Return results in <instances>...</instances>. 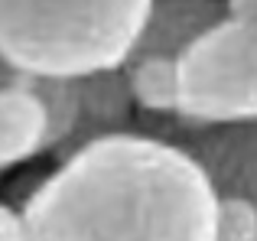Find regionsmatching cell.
Returning <instances> with one entry per match:
<instances>
[{
	"label": "cell",
	"instance_id": "obj_1",
	"mask_svg": "<svg viewBox=\"0 0 257 241\" xmlns=\"http://www.w3.org/2000/svg\"><path fill=\"white\" fill-rule=\"evenodd\" d=\"M218 202L186 147L127 131L62 160L17 212L26 241H218Z\"/></svg>",
	"mask_w": 257,
	"mask_h": 241
},
{
	"label": "cell",
	"instance_id": "obj_2",
	"mask_svg": "<svg viewBox=\"0 0 257 241\" xmlns=\"http://www.w3.org/2000/svg\"><path fill=\"white\" fill-rule=\"evenodd\" d=\"M150 10L153 0H0V62L46 78L124 69Z\"/></svg>",
	"mask_w": 257,
	"mask_h": 241
},
{
	"label": "cell",
	"instance_id": "obj_3",
	"mask_svg": "<svg viewBox=\"0 0 257 241\" xmlns=\"http://www.w3.org/2000/svg\"><path fill=\"white\" fill-rule=\"evenodd\" d=\"M189 127L257 120V62L238 23L225 20L179 59V117Z\"/></svg>",
	"mask_w": 257,
	"mask_h": 241
},
{
	"label": "cell",
	"instance_id": "obj_4",
	"mask_svg": "<svg viewBox=\"0 0 257 241\" xmlns=\"http://www.w3.org/2000/svg\"><path fill=\"white\" fill-rule=\"evenodd\" d=\"M166 140L186 147L205 166L218 196H244L257 205V120L238 127H189L176 120V134H166Z\"/></svg>",
	"mask_w": 257,
	"mask_h": 241
},
{
	"label": "cell",
	"instance_id": "obj_5",
	"mask_svg": "<svg viewBox=\"0 0 257 241\" xmlns=\"http://www.w3.org/2000/svg\"><path fill=\"white\" fill-rule=\"evenodd\" d=\"M49 153V114L23 72L0 62V173Z\"/></svg>",
	"mask_w": 257,
	"mask_h": 241
},
{
	"label": "cell",
	"instance_id": "obj_6",
	"mask_svg": "<svg viewBox=\"0 0 257 241\" xmlns=\"http://www.w3.org/2000/svg\"><path fill=\"white\" fill-rule=\"evenodd\" d=\"M225 20H231L228 0H153L150 20L144 26L134 59H182L202 36H208Z\"/></svg>",
	"mask_w": 257,
	"mask_h": 241
},
{
	"label": "cell",
	"instance_id": "obj_7",
	"mask_svg": "<svg viewBox=\"0 0 257 241\" xmlns=\"http://www.w3.org/2000/svg\"><path fill=\"white\" fill-rule=\"evenodd\" d=\"M78 85H82V114H78V127L69 137V144L62 150H56L59 163L104 137H117V134L134 131L137 101H134V91H131L124 69L78 78Z\"/></svg>",
	"mask_w": 257,
	"mask_h": 241
},
{
	"label": "cell",
	"instance_id": "obj_8",
	"mask_svg": "<svg viewBox=\"0 0 257 241\" xmlns=\"http://www.w3.org/2000/svg\"><path fill=\"white\" fill-rule=\"evenodd\" d=\"M127 82H131L137 111L170 120L179 117V59L163 56H140L124 65Z\"/></svg>",
	"mask_w": 257,
	"mask_h": 241
},
{
	"label": "cell",
	"instance_id": "obj_9",
	"mask_svg": "<svg viewBox=\"0 0 257 241\" xmlns=\"http://www.w3.org/2000/svg\"><path fill=\"white\" fill-rule=\"evenodd\" d=\"M23 82L39 95L49 114V153L62 150L69 137L78 127V114H82V85L78 78H46V75H26Z\"/></svg>",
	"mask_w": 257,
	"mask_h": 241
},
{
	"label": "cell",
	"instance_id": "obj_10",
	"mask_svg": "<svg viewBox=\"0 0 257 241\" xmlns=\"http://www.w3.org/2000/svg\"><path fill=\"white\" fill-rule=\"evenodd\" d=\"M218 241H257V205L244 196H221Z\"/></svg>",
	"mask_w": 257,
	"mask_h": 241
},
{
	"label": "cell",
	"instance_id": "obj_11",
	"mask_svg": "<svg viewBox=\"0 0 257 241\" xmlns=\"http://www.w3.org/2000/svg\"><path fill=\"white\" fill-rule=\"evenodd\" d=\"M228 7H231V20L238 23L241 36H244L247 49L257 62V0H228Z\"/></svg>",
	"mask_w": 257,
	"mask_h": 241
},
{
	"label": "cell",
	"instance_id": "obj_12",
	"mask_svg": "<svg viewBox=\"0 0 257 241\" xmlns=\"http://www.w3.org/2000/svg\"><path fill=\"white\" fill-rule=\"evenodd\" d=\"M0 241H26L20 212L13 205H4V202H0Z\"/></svg>",
	"mask_w": 257,
	"mask_h": 241
}]
</instances>
